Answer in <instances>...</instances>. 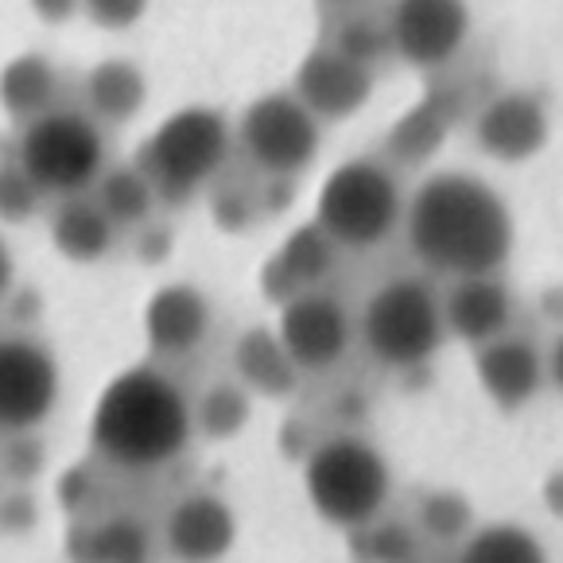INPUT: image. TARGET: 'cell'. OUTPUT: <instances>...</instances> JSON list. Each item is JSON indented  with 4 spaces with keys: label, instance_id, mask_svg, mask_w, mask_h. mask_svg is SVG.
<instances>
[{
    "label": "cell",
    "instance_id": "6da1fadb",
    "mask_svg": "<svg viewBox=\"0 0 563 563\" xmlns=\"http://www.w3.org/2000/svg\"><path fill=\"white\" fill-rule=\"evenodd\" d=\"M408 249L428 273L466 280L497 276L514 253V214L486 179L435 172L405 207Z\"/></svg>",
    "mask_w": 563,
    "mask_h": 563
},
{
    "label": "cell",
    "instance_id": "7a4b0ae2",
    "mask_svg": "<svg viewBox=\"0 0 563 563\" xmlns=\"http://www.w3.org/2000/svg\"><path fill=\"white\" fill-rule=\"evenodd\" d=\"M195 440V400L156 362L129 365L90 412V451L117 474H159Z\"/></svg>",
    "mask_w": 563,
    "mask_h": 563
},
{
    "label": "cell",
    "instance_id": "3957f363",
    "mask_svg": "<svg viewBox=\"0 0 563 563\" xmlns=\"http://www.w3.org/2000/svg\"><path fill=\"white\" fill-rule=\"evenodd\" d=\"M303 497L323 525L357 532L382 521L393 497V466L377 443L334 431L303 459Z\"/></svg>",
    "mask_w": 563,
    "mask_h": 563
},
{
    "label": "cell",
    "instance_id": "277c9868",
    "mask_svg": "<svg viewBox=\"0 0 563 563\" xmlns=\"http://www.w3.org/2000/svg\"><path fill=\"white\" fill-rule=\"evenodd\" d=\"M233 152V129L218 109L187 106L164 117L136 148V167L152 183L159 207H187L210 191Z\"/></svg>",
    "mask_w": 563,
    "mask_h": 563
},
{
    "label": "cell",
    "instance_id": "5b68a950",
    "mask_svg": "<svg viewBox=\"0 0 563 563\" xmlns=\"http://www.w3.org/2000/svg\"><path fill=\"white\" fill-rule=\"evenodd\" d=\"M354 331L373 362L420 369L448 342L443 296L423 276H393L362 303Z\"/></svg>",
    "mask_w": 563,
    "mask_h": 563
},
{
    "label": "cell",
    "instance_id": "8992f818",
    "mask_svg": "<svg viewBox=\"0 0 563 563\" xmlns=\"http://www.w3.org/2000/svg\"><path fill=\"white\" fill-rule=\"evenodd\" d=\"M405 191L389 164L357 156L339 164L319 187L316 222L342 253H369L405 222Z\"/></svg>",
    "mask_w": 563,
    "mask_h": 563
},
{
    "label": "cell",
    "instance_id": "52a82bcc",
    "mask_svg": "<svg viewBox=\"0 0 563 563\" xmlns=\"http://www.w3.org/2000/svg\"><path fill=\"white\" fill-rule=\"evenodd\" d=\"M12 159L43 191V199H70L93 191L106 172V136L86 109H51L20 124Z\"/></svg>",
    "mask_w": 563,
    "mask_h": 563
},
{
    "label": "cell",
    "instance_id": "ba28073f",
    "mask_svg": "<svg viewBox=\"0 0 563 563\" xmlns=\"http://www.w3.org/2000/svg\"><path fill=\"white\" fill-rule=\"evenodd\" d=\"M319 144L323 121L291 90L261 93L233 129V148H241L249 167L265 179H296L319 156Z\"/></svg>",
    "mask_w": 563,
    "mask_h": 563
},
{
    "label": "cell",
    "instance_id": "9c48e42d",
    "mask_svg": "<svg viewBox=\"0 0 563 563\" xmlns=\"http://www.w3.org/2000/svg\"><path fill=\"white\" fill-rule=\"evenodd\" d=\"M63 365L35 334H0V435H27L51 420Z\"/></svg>",
    "mask_w": 563,
    "mask_h": 563
},
{
    "label": "cell",
    "instance_id": "30bf717a",
    "mask_svg": "<svg viewBox=\"0 0 563 563\" xmlns=\"http://www.w3.org/2000/svg\"><path fill=\"white\" fill-rule=\"evenodd\" d=\"M276 334H280L284 350L299 373H327L350 354L357 331L350 319L346 303L334 299L331 291L316 288L303 296L280 303V319H276Z\"/></svg>",
    "mask_w": 563,
    "mask_h": 563
},
{
    "label": "cell",
    "instance_id": "8fae6325",
    "mask_svg": "<svg viewBox=\"0 0 563 563\" xmlns=\"http://www.w3.org/2000/svg\"><path fill=\"white\" fill-rule=\"evenodd\" d=\"M393 55L416 70H443L471 40L466 0H393L389 9Z\"/></svg>",
    "mask_w": 563,
    "mask_h": 563
},
{
    "label": "cell",
    "instance_id": "7c38bea8",
    "mask_svg": "<svg viewBox=\"0 0 563 563\" xmlns=\"http://www.w3.org/2000/svg\"><path fill=\"white\" fill-rule=\"evenodd\" d=\"M241 521L214 489H187L159 521V548L172 563H222L238 544Z\"/></svg>",
    "mask_w": 563,
    "mask_h": 563
},
{
    "label": "cell",
    "instance_id": "4fadbf2b",
    "mask_svg": "<svg viewBox=\"0 0 563 563\" xmlns=\"http://www.w3.org/2000/svg\"><path fill=\"white\" fill-rule=\"evenodd\" d=\"M548 136H552L548 106L529 90L494 93L474 113V141L497 164H525V159L540 156Z\"/></svg>",
    "mask_w": 563,
    "mask_h": 563
},
{
    "label": "cell",
    "instance_id": "5bb4252c",
    "mask_svg": "<svg viewBox=\"0 0 563 563\" xmlns=\"http://www.w3.org/2000/svg\"><path fill=\"white\" fill-rule=\"evenodd\" d=\"M373 82H377V75L369 67H362V63L346 58L342 51H334L331 43H323V47L307 51L303 63L296 67L291 93L319 121H346V117H354L369 101Z\"/></svg>",
    "mask_w": 563,
    "mask_h": 563
},
{
    "label": "cell",
    "instance_id": "9a60e30c",
    "mask_svg": "<svg viewBox=\"0 0 563 563\" xmlns=\"http://www.w3.org/2000/svg\"><path fill=\"white\" fill-rule=\"evenodd\" d=\"M141 323L156 357H187L195 350H202V342L210 339L214 307H210L207 291L199 284L175 280L152 291Z\"/></svg>",
    "mask_w": 563,
    "mask_h": 563
},
{
    "label": "cell",
    "instance_id": "2e32d148",
    "mask_svg": "<svg viewBox=\"0 0 563 563\" xmlns=\"http://www.w3.org/2000/svg\"><path fill=\"white\" fill-rule=\"evenodd\" d=\"M474 373H478V385L489 397V405L501 408V412L529 408L548 385L544 354L517 334H501V339L474 350Z\"/></svg>",
    "mask_w": 563,
    "mask_h": 563
},
{
    "label": "cell",
    "instance_id": "e0dca14e",
    "mask_svg": "<svg viewBox=\"0 0 563 563\" xmlns=\"http://www.w3.org/2000/svg\"><path fill=\"white\" fill-rule=\"evenodd\" d=\"M342 249L319 230V222H307L299 230H291L280 241L273 257L261 268V291H265L268 303H288V299L303 296V291L323 288V280L334 273V261H339Z\"/></svg>",
    "mask_w": 563,
    "mask_h": 563
},
{
    "label": "cell",
    "instance_id": "ac0fdd59",
    "mask_svg": "<svg viewBox=\"0 0 563 563\" xmlns=\"http://www.w3.org/2000/svg\"><path fill=\"white\" fill-rule=\"evenodd\" d=\"M443 323L448 339L466 342L471 350L509 334L514 323V296L497 276H466L443 296Z\"/></svg>",
    "mask_w": 563,
    "mask_h": 563
},
{
    "label": "cell",
    "instance_id": "d6986e66",
    "mask_svg": "<svg viewBox=\"0 0 563 563\" xmlns=\"http://www.w3.org/2000/svg\"><path fill=\"white\" fill-rule=\"evenodd\" d=\"M47 233L55 253L63 261H70V265H101L113 253L117 238H121V230L98 207L93 191L55 199V207L47 214Z\"/></svg>",
    "mask_w": 563,
    "mask_h": 563
},
{
    "label": "cell",
    "instance_id": "ffe728a7",
    "mask_svg": "<svg viewBox=\"0 0 563 563\" xmlns=\"http://www.w3.org/2000/svg\"><path fill=\"white\" fill-rule=\"evenodd\" d=\"M463 113V98L455 86H431V93L416 109H408L397 124L389 129L385 152L393 156V164L420 167L423 159H431L448 141L451 124Z\"/></svg>",
    "mask_w": 563,
    "mask_h": 563
},
{
    "label": "cell",
    "instance_id": "44dd1931",
    "mask_svg": "<svg viewBox=\"0 0 563 563\" xmlns=\"http://www.w3.org/2000/svg\"><path fill=\"white\" fill-rule=\"evenodd\" d=\"M233 377L245 385L253 397L280 400L299 389V365L284 350L276 327H253L233 342Z\"/></svg>",
    "mask_w": 563,
    "mask_h": 563
},
{
    "label": "cell",
    "instance_id": "7402d4cb",
    "mask_svg": "<svg viewBox=\"0 0 563 563\" xmlns=\"http://www.w3.org/2000/svg\"><path fill=\"white\" fill-rule=\"evenodd\" d=\"M148 101V78L133 58H101L82 78V106L98 124L133 121Z\"/></svg>",
    "mask_w": 563,
    "mask_h": 563
},
{
    "label": "cell",
    "instance_id": "603a6c76",
    "mask_svg": "<svg viewBox=\"0 0 563 563\" xmlns=\"http://www.w3.org/2000/svg\"><path fill=\"white\" fill-rule=\"evenodd\" d=\"M58 101V70L51 67L47 55L24 51L0 70V106L12 121L27 124L35 117L51 113Z\"/></svg>",
    "mask_w": 563,
    "mask_h": 563
},
{
    "label": "cell",
    "instance_id": "cb8c5ba5",
    "mask_svg": "<svg viewBox=\"0 0 563 563\" xmlns=\"http://www.w3.org/2000/svg\"><path fill=\"white\" fill-rule=\"evenodd\" d=\"M70 552L86 563H148L152 532L136 517H101L75 532Z\"/></svg>",
    "mask_w": 563,
    "mask_h": 563
},
{
    "label": "cell",
    "instance_id": "d4e9b609",
    "mask_svg": "<svg viewBox=\"0 0 563 563\" xmlns=\"http://www.w3.org/2000/svg\"><path fill=\"white\" fill-rule=\"evenodd\" d=\"M455 563H552L544 540L517 521H489L459 540Z\"/></svg>",
    "mask_w": 563,
    "mask_h": 563
},
{
    "label": "cell",
    "instance_id": "484cf974",
    "mask_svg": "<svg viewBox=\"0 0 563 563\" xmlns=\"http://www.w3.org/2000/svg\"><path fill=\"white\" fill-rule=\"evenodd\" d=\"M93 199L109 214V222L117 230H136V225H148L156 214L159 199L152 191V183L144 179L141 167H109L101 172V179L93 183Z\"/></svg>",
    "mask_w": 563,
    "mask_h": 563
},
{
    "label": "cell",
    "instance_id": "4316f807",
    "mask_svg": "<svg viewBox=\"0 0 563 563\" xmlns=\"http://www.w3.org/2000/svg\"><path fill=\"white\" fill-rule=\"evenodd\" d=\"M249 420H253V393L238 382L210 385V389L195 400V435H202V440H210V443L238 440Z\"/></svg>",
    "mask_w": 563,
    "mask_h": 563
},
{
    "label": "cell",
    "instance_id": "83f0119b",
    "mask_svg": "<svg viewBox=\"0 0 563 563\" xmlns=\"http://www.w3.org/2000/svg\"><path fill=\"white\" fill-rule=\"evenodd\" d=\"M334 51H342L346 58L362 63V67H377L385 58L393 55V35H389V20H377V16H342L339 27H334V40H331Z\"/></svg>",
    "mask_w": 563,
    "mask_h": 563
},
{
    "label": "cell",
    "instance_id": "f1b7e54d",
    "mask_svg": "<svg viewBox=\"0 0 563 563\" xmlns=\"http://www.w3.org/2000/svg\"><path fill=\"white\" fill-rule=\"evenodd\" d=\"M416 525H420L428 537L448 540V544H459V540L474 529L471 501H466L463 494H455V489H431V494L420 501Z\"/></svg>",
    "mask_w": 563,
    "mask_h": 563
},
{
    "label": "cell",
    "instance_id": "f546056e",
    "mask_svg": "<svg viewBox=\"0 0 563 563\" xmlns=\"http://www.w3.org/2000/svg\"><path fill=\"white\" fill-rule=\"evenodd\" d=\"M43 207V191L20 172L16 159L0 167V222L4 225H20V222H32Z\"/></svg>",
    "mask_w": 563,
    "mask_h": 563
},
{
    "label": "cell",
    "instance_id": "4dcf8cb0",
    "mask_svg": "<svg viewBox=\"0 0 563 563\" xmlns=\"http://www.w3.org/2000/svg\"><path fill=\"white\" fill-rule=\"evenodd\" d=\"M210 210H214V225L230 233H241L257 222L261 210V191H249L241 183H214L210 187Z\"/></svg>",
    "mask_w": 563,
    "mask_h": 563
},
{
    "label": "cell",
    "instance_id": "1f68e13d",
    "mask_svg": "<svg viewBox=\"0 0 563 563\" xmlns=\"http://www.w3.org/2000/svg\"><path fill=\"white\" fill-rule=\"evenodd\" d=\"M82 12L106 32H124L144 20L148 0H82Z\"/></svg>",
    "mask_w": 563,
    "mask_h": 563
},
{
    "label": "cell",
    "instance_id": "d6a6232c",
    "mask_svg": "<svg viewBox=\"0 0 563 563\" xmlns=\"http://www.w3.org/2000/svg\"><path fill=\"white\" fill-rule=\"evenodd\" d=\"M32 4V12L40 20H47V24H63V20H70L75 12H82V0H27Z\"/></svg>",
    "mask_w": 563,
    "mask_h": 563
},
{
    "label": "cell",
    "instance_id": "836d02e7",
    "mask_svg": "<svg viewBox=\"0 0 563 563\" xmlns=\"http://www.w3.org/2000/svg\"><path fill=\"white\" fill-rule=\"evenodd\" d=\"M544 377H548V385H552V389L563 393V334H555L552 350L544 354Z\"/></svg>",
    "mask_w": 563,
    "mask_h": 563
},
{
    "label": "cell",
    "instance_id": "e575fe53",
    "mask_svg": "<svg viewBox=\"0 0 563 563\" xmlns=\"http://www.w3.org/2000/svg\"><path fill=\"white\" fill-rule=\"evenodd\" d=\"M12 284H16V257H12L9 241L0 238V303H4V299H9Z\"/></svg>",
    "mask_w": 563,
    "mask_h": 563
},
{
    "label": "cell",
    "instance_id": "d590c367",
    "mask_svg": "<svg viewBox=\"0 0 563 563\" xmlns=\"http://www.w3.org/2000/svg\"><path fill=\"white\" fill-rule=\"evenodd\" d=\"M544 506L552 509L555 517H563V471H555L552 478L544 482Z\"/></svg>",
    "mask_w": 563,
    "mask_h": 563
},
{
    "label": "cell",
    "instance_id": "8d00e7d4",
    "mask_svg": "<svg viewBox=\"0 0 563 563\" xmlns=\"http://www.w3.org/2000/svg\"><path fill=\"white\" fill-rule=\"evenodd\" d=\"M327 9H354V4H362V0H323Z\"/></svg>",
    "mask_w": 563,
    "mask_h": 563
}]
</instances>
